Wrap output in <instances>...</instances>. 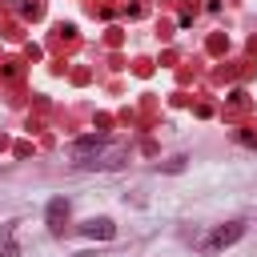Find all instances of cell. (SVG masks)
<instances>
[{
	"label": "cell",
	"mask_w": 257,
	"mask_h": 257,
	"mask_svg": "<svg viewBox=\"0 0 257 257\" xmlns=\"http://www.w3.org/2000/svg\"><path fill=\"white\" fill-rule=\"evenodd\" d=\"M20 12H24V16H32V20H36V16H40V12H44V4H40V0H24V4H20Z\"/></svg>",
	"instance_id": "7"
},
{
	"label": "cell",
	"mask_w": 257,
	"mask_h": 257,
	"mask_svg": "<svg viewBox=\"0 0 257 257\" xmlns=\"http://www.w3.org/2000/svg\"><path fill=\"white\" fill-rule=\"evenodd\" d=\"M20 249H16V221H8V225H0V257H16Z\"/></svg>",
	"instance_id": "6"
},
{
	"label": "cell",
	"mask_w": 257,
	"mask_h": 257,
	"mask_svg": "<svg viewBox=\"0 0 257 257\" xmlns=\"http://www.w3.org/2000/svg\"><path fill=\"white\" fill-rule=\"evenodd\" d=\"M44 221H48V233L60 237V233H64V221H68V201H64V197H52L48 209H44Z\"/></svg>",
	"instance_id": "3"
},
{
	"label": "cell",
	"mask_w": 257,
	"mask_h": 257,
	"mask_svg": "<svg viewBox=\"0 0 257 257\" xmlns=\"http://www.w3.org/2000/svg\"><path fill=\"white\" fill-rule=\"evenodd\" d=\"M120 165H124V149H120V145H112V149H100L96 157L80 161V169H120Z\"/></svg>",
	"instance_id": "2"
},
{
	"label": "cell",
	"mask_w": 257,
	"mask_h": 257,
	"mask_svg": "<svg viewBox=\"0 0 257 257\" xmlns=\"http://www.w3.org/2000/svg\"><path fill=\"white\" fill-rule=\"evenodd\" d=\"M80 237H88V241H112L116 237V225L108 217H92V221L80 225Z\"/></svg>",
	"instance_id": "4"
},
{
	"label": "cell",
	"mask_w": 257,
	"mask_h": 257,
	"mask_svg": "<svg viewBox=\"0 0 257 257\" xmlns=\"http://www.w3.org/2000/svg\"><path fill=\"white\" fill-rule=\"evenodd\" d=\"M100 149H104V137H76V141H72V157H76V165L88 161V157H96Z\"/></svg>",
	"instance_id": "5"
},
{
	"label": "cell",
	"mask_w": 257,
	"mask_h": 257,
	"mask_svg": "<svg viewBox=\"0 0 257 257\" xmlns=\"http://www.w3.org/2000/svg\"><path fill=\"white\" fill-rule=\"evenodd\" d=\"M241 237H245V221H229V225H221V229L209 233L205 249H229V245H237Z\"/></svg>",
	"instance_id": "1"
}]
</instances>
